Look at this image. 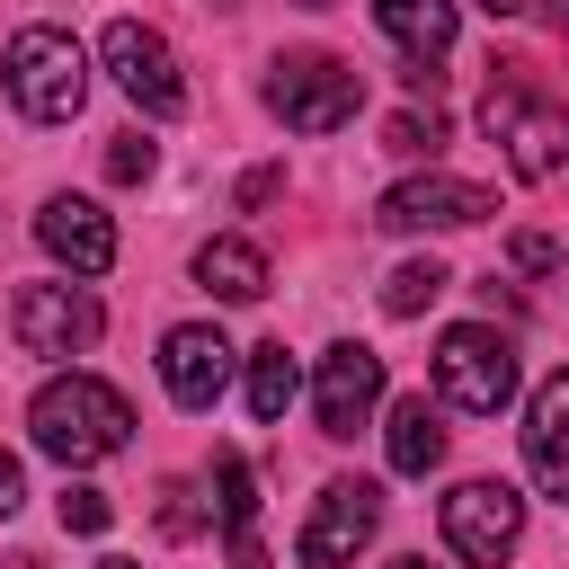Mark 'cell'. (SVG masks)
I'll return each mask as SVG.
<instances>
[{"label":"cell","mask_w":569,"mask_h":569,"mask_svg":"<svg viewBox=\"0 0 569 569\" xmlns=\"http://www.w3.org/2000/svg\"><path fill=\"white\" fill-rule=\"evenodd\" d=\"M27 427H36V453H53V462H71V471L133 445V409H124V391L98 382V373H53V382L36 391V409H27Z\"/></svg>","instance_id":"6da1fadb"},{"label":"cell","mask_w":569,"mask_h":569,"mask_svg":"<svg viewBox=\"0 0 569 569\" xmlns=\"http://www.w3.org/2000/svg\"><path fill=\"white\" fill-rule=\"evenodd\" d=\"M0 71H9L18 116H36V124H71L80 98H89V53L62 27H18L9 53H0Z\"/></svg>","instance_id":"7a4b0ae2"},{"label":"cell","mask_w":569,"mask_h":569,"mask_svg":"<svg viewBox=\"0 0 569 569\" xmlns=\"http://www.w3.org/2000/svg\"><path fill=\"white\" fill-rule=\"evenodd\" d=\"M267 107H276L293 133H338V124H356V107H365V71L338 62V53H284V62L267 71Z\"/></svg>","instance_id":"3957f363"},{"label":"cell","mask_w":569,"mask_h":569,"mask_svg":"<svg viewBox=\"0 0 569 569\" xmlns=\"http://www.w3.org/2000/svg\"><path fill=\"white\" fill-rule=\"evenodd\" d=\"M480 124H489V142L507 151V169H516V178H551V169L569 160V116H560V107H542L516 71H507V80H489Z\"/></svg>","instance_id":"277c9868"},{"label":"cell","mask_w":569,"mask_h":569,"mask_svg":"<svg viewBox=\"0 0 569 569\" xmlns=\"http://www.w3.org/2000/svg\"><path fill=\"white\" fill-rule=\"evenodd\" d=\"M436 391H445L453 409H471V418H498V409L516 400V347H507L498 329H480V320L445 329V338H436Z\"/></svg>","instance_id":"5b68a950"},{"label":"cell","mask_w":569,"mask_h":569,"mask_svg":"<svg viewBox=\"0 0 569 569\" xmlns=\"http://www.w3.org/2000/svg\"><path fill=\"white\" fill-rule=\"evenodd\" d=\"M9 329H18V347H27V356H89V347H98V329H107V311H98V293H89V284H18Z\"/></svg>","instance_id":"8992f818"},{"label":"cell","mask_w":569,"mask_h":569,"mask_svg":"<svg viewBox=\"0 0 569 569\" xmlns=\"http://www.w3.org/2000/svg\"><path fill=\"white\" fill-rule=\"evenodd\" d=\"M98 53H107L116 89H124L142 116H178V107H187V80H178V53H169V36H160V27H142V18H116Z\"/></svg>","instance_id":"52a82bcc"},{"label":"cell","mask_w":569,"mask_h":569,"mask_svg":"<svg viewBox=\"0 0 569 569\" xmlns=\"http://www.w3.org/2000/svg\"><path fill=\"white\" fill-rule=\"evenodd\" d=\"M445 542L471 560V569H498L516 542H525V498L507 480H462L445 498Z\"/></svg>","instance_id":"ba28073f"},{"label":"cell","mask_w":569,"mask_h":569,"mask_svg":"<svg viewBox=\"0 0 569 569\" xmlns=\"http://www.w3.org/2000/svg\"><path fill=\"white\" fill-rule=\"evenodd\" d=\"M373 525H382V489H373V480H329V489L311 498V525H302L293 560H302V569H347V560L373 542Z\"/></svg>","instance_id":"9c48e42d"},{"label":"cell","mask_w":569,"mask_h":569,"mask_svg":"<svg viewBox=\"0 0 569 569\" xmlns=\"http://www.w3.org/2000/svg\"><path fill=\"white\" fill-rule=\"evenodd\" d=\"M498 213V196L489 187H471V178H445V169H427V178H400L391 196H382V231H462V222H489Z\"/></svg>","instance_id":"30bf717a"},{"label":"cell","mask_w":569,"mask_h":569,"mask_svg":"<svg viewBox=\"0 0 569 569\" xmlns=\"http://www.w3.org/2000/svg\"><path fill=\"white\" fill-rule=\"evenodd\" d=\"M373 400H382V356L373 347H329L320 356V382H311V409H320V436H356L365 418H373Z\"/></svg>","instance_id":"8fae6325"},{"label":"cell","mask_w":569,"mask_h":569,"mask_svg":"<svg viewBox=\"0 0 569 569\" xmlns=\"http://www.w3.org/2000/svg\"><path fill=\"white\" fill-rule=\"evenodd\" d=\"M160 382H169V400H178V409H213V400H222V382H231V338H222V329H204V320L169 329V338H160Z\"/></svg>","instance_id":"7c38bea8"},{"label":"cell","mask_w":569,"mask_h":569,"mask_svg":"<svg viewBox=\"0 0 569 569\" xmlns=\"http://www.w3.org/2000/svg\"><path fill=\"white\" fill-rule=\"evenodd\" d=\"M36 240H44L71 276H107V267H116V222H107L89 196H53V204L36 213Z\"/></svg>","instance_id":"4fadbf2b"},{"label":"cell","mask_w":569,"mask_h":569,"mask_svg":"<svg viewBox=\"0 0 569 569\" xmlns=\"http://www.w3.org/2000/svg\"><path fill=\"white\" fill-rule=\"evenodd\" d=\"M525 462L551 498H569V373H551L525 409Z\"/></svg>","instance_id":"5bb4252c"},{"label":"cell","mask_w":569,"mask_h":569,"mask_svg":"<svg viewBox=\"0 0 569 569\" xmlns=\"http://www.w3.org/2000/svg\"><path fill=\"white\" fill-rule=\"evenodd\" d=\"M213 516H222V533H231V569H267V551H258V471H249V453H213Z\"/></svg>","instance_id":"9a60e30c"},{"label":"cell","mask_w":569,"mask_h":569,"mask_svg":"<svg viewBox=\"0 0 569 569\" xmlns=\"http://www.w3.org/2000/svg\"><path fill=\"white\" fill-rule=\"evenodd\" d=\"M373 18H382V36L418 62L409 80L427 89V80H436L427 62H445V44H453V0H373Z\"/></svg>","instance_id":"2e32d148"},{"label":"cell","mask_w":569,"mask_h":569,"mask_svg":"<svg viewBox=\"0 0 569 569\" xmlns=\"http://www.w3.org/2000/svg\"><path fill=\"white\" fill-rule=\"evenodd\" d=\"M382 445H391V471L427 480V471L445 462V418H436V400H427V391L391 400V427H382Z\"/></svg>","instance_id":"e0dca14e"},{"label":"cell","mask_w":569,"mask_h":569,"mask_svg":"<svg viewBox=\"0 0 569 569\" xmlns=\"http://www.w3.org/2000/svg\"><path fill=\"white\" fill-rule=\"evenodd\" d=\"M196 284L222 293V302H258L267 293V249L258 240H204L196 249Z\"/></svg>","instance_id":"ac0fdd59"},{"label":"cell","mask_w":569,"mask_h":569,"mask_svg":"<svg viewBox=\"0 0 569 569\" xmlns=\"http://www.w3.org/2000/svg\"><path fill=\"white\" fill-rule=\"evenodd\" d=\"M293 391H302V373H293L284 338H267V347L249 356V418H258V427H276V418L293 409Z\"/></svg>","instance_id":"d6986e66"},{"label":"cell","mask_w":569,"mask_h":569,"mask_svg":"<svg viewBox=\"0 0 569 569\" xmlns=\"http://www.w3.org/2000/svg\"><path fill=\"white\" fill-rule=\"evenodd\" d=\"M445 284H453V276H445L436 258H409V267H391V276H382V311H391V320H418Z\"/></svg>","instance_id":"ffe728a7"},{"label":"cell","mask_w":569,"mask_h":569,"mask_svg":"<svg viewBox=\"0 0 569 569\" xmlns=\"http://www.w3.org/2000/svg\"><path fill=\"white\" fill-rule=\"evenodd\" d=\"M382 142H391L400 160H436V151H445V116H436V107H427V116H418V107H400V116L382 124Z\"/></svg>","instance_id":"44dd1931"},{"label":"cell","mask_w":569,"mask_h":569,"mask_svg":"<svg viewBox=\"0 0 569 569\" xmlns=\"http://www.w3.org/2000/svg\"><path fill=\"white\" fill-rule=\"evenodd\" d=\"M53 516H62V533H107L116 507H107V489H80V480H71V489L53 498Z\"/></svg>","instance_id":"7402d4cb"},{"label":"cell","mask_w":569,"mask_h":569,"mask_svg":"<svg viewBox=\"0 0 569 569\" xmlns=\"http://www.w3.org/2000/svg\"><path fill=\"white\" fill-rule=\"evenodd\" d=\"M196 525H204V507H196V480H169V489H160V533H178V542H187Z\"/></svg>","instance_id":"603a6c76"},{"label":"cell","mask_w":569,"mask_h":569,"mask_svg":"<svg viewBox=\"0 0 569 569\" xmlns=\"http://www.w3.org/2000/svg\"><path fill=\"white\" fill-rule=\"evenodd\" d=\"M107 178H116V187L151 178V142H142V133H116V142H107Z\"/></svg>","instance_id":"cb8c5ba5"},{"label":"cell","mask_w":569,"mask_h":569,"mask_svg":"<svg viewBox=\"0 0 569 569\" xmlns=\"http://www.w3.org/2000/svg\"><path fill=\"white\" fill-rule=\"evenodd\" d=\"M507 258H516L525 276H551V267H560V240H551V231H516V240H507Z\"/></svg>","instance_id":"d4e9b609"},{"label":"cell","mask_w":569,"mask_h":569,"mask_svg":"<svg viewBox=\"0 0 569 569\" xmlns=\"http://www.w3.org/2000/svg\"><path fill=\"white\" fill-rule=\"evenodd\" d=\"M27 498V471H18V453H0V516Z\"/></svg>","instance_id":"484cf974"},{"label":"cell","mask_w":569,"mask_h":569,"mask_svg":"<svg viewBox=\"0 0 569 569\" xmlns=\"http://www.w3.org/2000/svg\"><path fill=\"white\" fill-rule=\"evenodd\" d=\"M276 187H284V178H276V169H249V178H240V204H267V196H276Z\"/></svg>","instance_id":"4316f807"},{"label":"cell","mask_w":569,"mask_h":569,"mask_svg":"<svg viewBox=\"0 0 569 569\" xmlns=\"http://www.w3.org/2000/svg\"><path fill=\"white\" fill-rule=\"evenodd\" d=\"M533 9H542V27H551V36L569 44V0H533Z\"/></svg>","instance_id":"83f0119b"},{"label":"cell","mask_w":569,"mask_h":569,"mask_svg":"<svg viewBox=\"0 0 569 569\" xmlns=\"http://www.w3.org/2000/svg\"><path fill=\"white\" fill-rule=\"evenodd\" d=\"M480 9H498V18H507V9H525V0H480Z\"/></svg>","instance_id":"f1b7e54d"},{"label":"cell","mask_w":569,"mask_h":569,"mask_svg":"<svg viewBox=\"0 0 569 569\" xmlns=\"http://www.w3.org/2000/svg\"><path fill=\"white\" fill-rule=\"evenodd\" d=\"M391 569H427V560H391Z\"/></svg>","instance_id":"f546056e"},{"label":"cell","mask_w":569,"mask_h":569,"mask_svg":"<svg viewBox=\"0 0 569 569\" xmlns=\"http://www.w3.org/2000/svg\"><path fill=\"white\" fill-rule=\"evenodd\" d=\"M98 569H133V560H98Z\"/></svg>","instance_id":"4dcf8cb0"},{"label":"cell","mask_w":569,"mask_h":569,"mask_svg":"<svg viewBox=\"0 0 569 569\" xmlns=\"http://www.w3.org/2000/svg\"><path fill=\"white\" fill-rule=\"evenodd\" d=\"M213 9H231V0H213Z\"/></svg>","instance_id":"1f68e13d"}]
</instances>
